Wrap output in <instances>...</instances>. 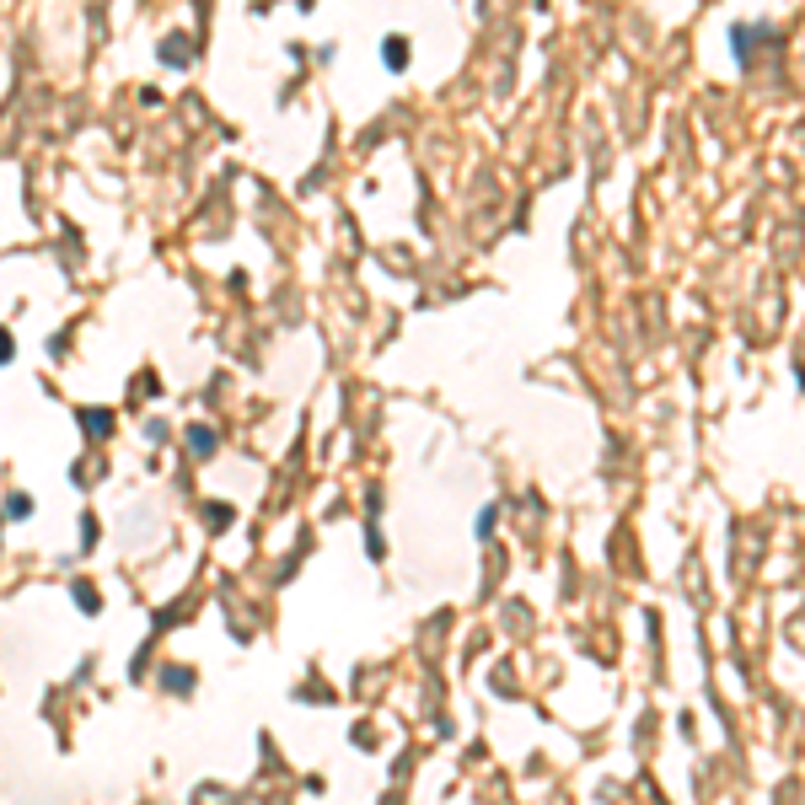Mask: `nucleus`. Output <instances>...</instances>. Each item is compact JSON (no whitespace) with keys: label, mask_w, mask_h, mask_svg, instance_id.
<instances>
[{"label":"nucleus","mask_w":805,"mask_h":805,"mask_svg":"<svg viewBox=\"0 0 805 805\" xmlns=\"http://www.w3.org/2000/svg\"><path fill=\"white\" fill-rule=\"evenodd\" d=\"M387 65H392V70L408 65V43H402V38H387Z\"/></svg>","instance_id":"f257e3e1"},{"label":"nucleus","mask_w":805,"mask_h":805,"mask_svg":"<svg viewBox=\"0 0 805 805\" xmlns=\"http://www.w3.org/2000/svg\"><path fill=\"white\" fill-rule=\"evenodd\" d=\"M0 354H6V339H0Z\"/></svg>","instance_id":"f03ea898"}]
</instances>
